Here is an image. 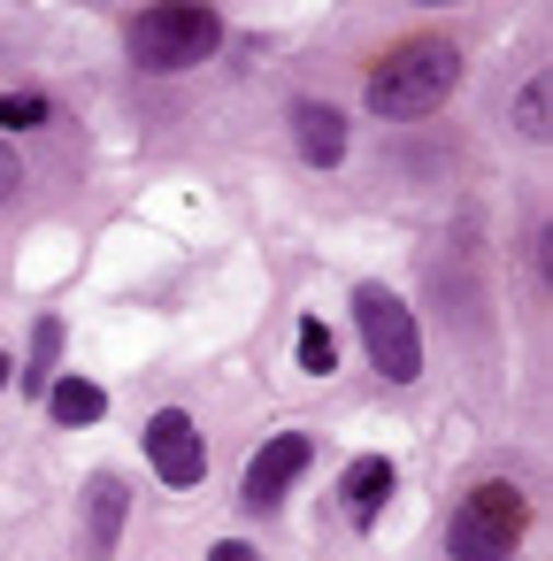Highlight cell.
Returning a JSON list of instances; mask_svg holds the SVG:
<instances>
[{"instance_id": "obj_1", "label": "cell", "mask_w": 553, "mask_h": 561, "mask_svg": "<svg viewBox=\"0 0 553 561\" xmlns=\"http://www.w3.org/2000/svg\"><path fill=\"white\" fill-rule=\"evenodd\" d=\"M453 85H461L453 39H400V47L369 70V116H384V124H423L430 108H446Z\"/></svg>"}, {"instance_id": "obj_2", "label": "cell", "mask_w": 553, "mask_h": 561, "mask_svg": "<svg viewBox=\"0 0 553 561\" xmlns=\"http://www.w3.org/2000/svg\"><path fill=\"white\" fill-rule=\"evenodd\" d=\"M216 39H223V24H216V9H200V0H154L147 16H131V62L162 70V78L208 62Z\"/></svg>"}, {"instance_id": "obj_3", "label": "cell", "mask_w": 553, "mask_h": 561, "mask_svg": "<svg viewBox=\"0 0 553 561\" xmlns=\"http://www.w3.org/2000/svg\"><path fill=\"white\" fill-rule=\"evenodd\" d=\"M522 523H530V507H522L515 484H476L453 507V523H446V553L453 561H507L515 538H522Z\"/></svg>"}, {"instance_id": "obj_4", "label": "cell", "mask_w": 553, "mask_h": 561, "mask_svg": "<svg viewBox=\"0 0 553 561\" xmlns=\"http://www.w3.org/2000/svg\"><path fill=\"white\" fill-rule=\"evenodd\" d=\"M354 323H361L369 362H377L392 385H407V377L423 369V323H415V308H407L400 293H384V285H354Z\"/></svg>"}, {"instance_id": "obj_5", "label": "cell", "mask_w": 553, "mask_h": 561, "mask_svg": "<svg viewBox=\"0 0 553 561\" xmlns=\"http://www.w3.org/2000/svg\"><path fill=\"white\" fill-rule=\"evenodd\" d=\"M147 461H154V477H162L170 492H193V484L208 477V446H200V423H193L185 408H162V415L147 423Z\"/></svg>"}, {"instance_id": "obj_6", "label": "cell", "mask_w": 553, "mask_h": 561, "mask_svg": "<svg viewBox=\"0 0 553 561\" xmlns=\"http://www.w3.org/2000/svg\"><path fill=\"white\" fill-rule=\"evenodd\" d=\"M308 461H315V438H308V431H277V438L246 461L239 500H246V507H277V500L300 484V469H308Z\"/></svg>"}, {"instance_id": "obj_7", "label": "cell", "mask_w": 553, "mask_h": 561, "mask_svg": "<svg viewBox=\"0 0 553 561\" xmlns=\"http://www.w3.org/2000/svg\"><path fill=\"white\" fill-rule=\"evenodd\" d=\"M124 515H131V484L116 477V469H101V477H85V561H108L116 553V538H124Z\"/></svg>"}, {"instance_id": "obj_8", "label": "cell", "mask_w": 553, "mask_h": 561, "mask_svg": "<svg viewBox=\"0 0 553 561\" xmlns=\"http://www.w3.org/2000/svg\"><path fill=\"white\" fill-rule=\"evenodd\" d=\"M292 139H300V154H308L315 170H338V162H346V116L323 108V101H300V108H292Z\"/></svg>"}, {"instance_id": "obj_9", "label": "cell", "mask_w": 553, "mask_h": 561, "mask_svg": "<svg viewBox=\"0 0 553 561\" xmlns=\"http://www.w3.org/2000/svg\"><path fill=\"white\" fill-rule=\"evenodd\" d=\"M338 500H346V515H354V523H377V507L392 500V461H384V454H361V461H346V477H338Z\"/></svg>"}, {"instance_id": "obj_10", "label": "cell", "mask_w": 553, "mask_h": 561, "mask_svg": "<svg viewBox=\"0 0 553 561\" xmlns=\"http://www.w3.org/2000/svg\"><path fill=\"white\" fill-rule=\"evenodd\" d=\"M47 415H55L62 431H85V423L108 415V392H101L93 377H55V385H47Z\"/></svg>"}, {"instance_id": "obj_11", "label": "cell", "mask_w": 553, "mask_h": 561, "mask_svg": "<svg viewBox=\"0 0 553 561\" xmlns=\"http://www.w3.org/2000/svg\"><path fill=\"white\" fill-rule=\"evenodd\" d=\"M55 354H62V323L47 316V323H32V362H24V392H39V400H47V385H55Z\"/></svg>"}, {"instance_id": "obj_12", "label": "cell", "mask_w": 553, "mask_h": 561, "mask_svg": "<svg viewBox=\"0 0 553 561\" xmlns=\"http://www.w3.org/2000/svg\"><path fill=\"white\" fill-rule=\"evenodd\" d=\"M545 124H553V101H545V78H530L522 101H515V131L522 139H545Z\"/></svg>"}, {"instance_id": "obj_13", "label": "cell", "mask_w": 553, "mask_h": 561, "mask_svg": "<svg viewBox=\"0 0 553 561\" xmlns=\"http://www.w3.org/2000/svg\"><path fill=\"white\" fill-rule=\"evenodd\" d=\"M331 362H338L331 331H323L315 316H300V369H308V377H331Z\"/></svg>"}, {"instance_id": "obj_14", "label": "cell", "mask_w": 553, "mask_h": 561, "mask_svg": "<svg viewBox=\"0 0 553 561\" xmlns=\"http://www.w3.org/2000/svg\"><path fill=\"white\" fill-rule=\"evenodd\" d=\"M32 124H47L39 93H0V131H32Z\"/></svg>"}, {"instance_id": "obj_15", "label": "cell", "mask_w": 553, "mask_h": 561, "mask_svg": "<svg viewBox=\"0 0 553 561\" xmlns=\"http://www.w3.org/2000/svg\"><path fill=\"white\" fill-rule=\"evenodd\" d=\"M16 185H24V162H16V147H9V139H0V201H9Z\"/></svg>"}, {"instance_id": "obj_16", "label": "cell", "mask_w": 553, "mask_h": 561, "mask_svg": "<svg viewBox=\"0 0 553 561\" xmlns=\"http://www.w3.org/2000/svg\"><path fill=\"white\" fill-rule=\"evenodd\" d=\"M208 561H254V546H239V538H223V546H216Z\"/></svg>"}, {"instance_id": "obj_17", "label": "cell", "mask_w": 553, "mask_h": 561, "mask_svg": "<svg viewBox=\"0 0 553 561\" xmlns=\"http://www.w3.org/2000/svg\"><path fill=\"white\" fill-rule=\"evenodd\" d=\"M0 385H9V354H0Z\"/></svg>"}, {"instance_id": "obj_18", "label": "cell", "mask_w": 553, "mask_h": 561, "mask_svg": "<svg viewBox=\"0 0 553 561\" xmlns=\"http://www.w3.org/2000/svg\"><path fill=\"white\" fill-rule=\"evenodd\" d=\"M415 9H446V0H415Z\"/></svg>"}]
</instances>
